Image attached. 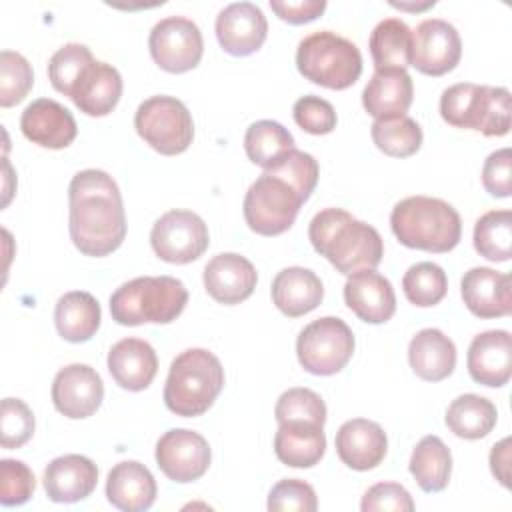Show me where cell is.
Segmentation results:
<instances>
[{
    "mask_svg": "<svg viewBox=\"0 0 512 512\" xmlns=\"http://www.w3.org/2000/svg\"><path fill=\"white\" fill-rule=\"evenodd\" d=\"M318 162L312 154L290 150L276 166L264 170L244 196V220L260 236L286 232L318 184Z\"/></svg>",
    "mask_w": 512,
    "mask_h": 512,
    "instance_id": "6da1fadb",
    "label": "cell"
},
{
    "mask_svg": "<svg viewBox=\"0 0 512 512\" xmlns=\"http://www.w3.org/2000/svg\"><path fill=\"white\" fill-rule=\"evenodd\" d=\"M68 230L74 246L92 258L120 248L126 238V214L118 184L96 168L74 174L68 186Z\"/></svg>",
    "mask_w": 512,
    "mask_h": 512,
    "instance_id": "7a4b0ae2",
    "label": "cell"
},
{
    "mask_svg": "<svg viewBox=\"0 0 512 512\" xmlns=\"http://www.w3.org/2000/svg\"><path fill=\"white\" fill-rule=\"evenodd\" d=\"M308 238L340 274L374 270L384 256L378 230L342 208H324L310 220Z\"/></svg>",
    "mask_w": 512,
    "mask_h": 512,
    "instance_id": "3957f363",
    "label": "cell"
},
{
    "mask_svg": "<svg viewBox=\"0 0 512 512\" xmlns=\"http://www.w3.org/2000/svg\"><path fill=\"white\" fill-rule=\"evenodd\" d=\"M390 228L406 248L426 252H450L462 236V222L456 208L440 198L408 196L390 214Z\"/></svg>",
    "mask_w": 512,
    "mask_h": 512,
    "instance_id": "277c9868",
    "label": "cell"
},
{
    "mask_svg": "<svg viewBox=\"0 0 512 512\" xmlns=\"http://www.w3.org/2000/svg\"><path fill=\"white\" fill-rule=\"evenodd\" d=\"M222 386L224 368L220 360L204 348H188L170 364L164 404L176 416L194 418L214 404Z\"/></svg>",
    "mask_w": 512,
    "mask_h": 512,
    "instance_id": "5b68a950",
    "label": "cell"
},
{
    "mask_svg": "<svg viewBox=\"0 0 512 512\" xmlns=\"http://www.w3.org/2000/svg\"><path fill=\"white\" fill-rule=\"evenodd\" d=\"M186 302L188 290L178 278L140 276L112 292L110 314L122 326L168 324L182 314Z\"/></svg>",
    "mask_w": 512,
    "mask_h": 512,
    "instance_id": "8992f818",
    "label": "cell"
},
{
    "mask_svg": "<svg viewBox=\"0 0 512 512\" xmlns=\"http://www.w3.org/2000/svg\"><path fill=\"white\" fill-rule=\"evenodd\" d=\"M440 116L454 128L504 136L510 130V92L502 86L454 84L440 96Z\"/></svg>",
    "mask_w": 512,
    "mask_h": 512,
    "instance_id": "52a82bcc",
    "label": "cell"
},
{
    "mask_svg": "<svg viewBox=\"0 0 512 512\" xmlns=\"http://www.w3.org/2000/svg\"><path fill=\"white\" fill-rule=\"evenodd\" d=\"M298 72L324 88L346 90L362 74V54L354 42L330 30L312 32L296 50Z\"/></svg>",
    "mask_w": 512,
    "mask_h": 512,
    "instance_id": "ba28073f",
    "label": "cell"
},
{
    "mask_svg": "<svg viewBox=\"0 0 512 512\" xmlns=\"http://www.w3.org/2000/svg\"><path fill=\"white\" fill-rule=\"evenodd\" d=\"M138 136L164 156L188 150L194 138V122L182 100L174 96H150L134 114Z\"/></svg>",
    "mask_w": 512,
    "mask_h": 512,
    "instance_id": "9c48e42d",
    "label": "cell"
},
{
    "mask_svg": "<svg viewBox=\"0 0 512 512\" xmlns=\"http://www.w3.org/2000/svg\"><path fill=\"white\" fill-rule=\"evenodd\" d=\"M354 354V334L350 326L336 318L324 316L302 328L296 340L300 366L316 376L340 372Z\"/></svg>",
    "mask_w": 512,
    "mask_h": 512,
    "instance_id": "30bf717a",
    "label": "cell"
},
{
    "mask_svg": "<svg viewBox=\"0 0 512 512\" xmlns=\"http://www.w3.org/2000/svg\"><path fill=\"white\" fill-rule=\"evenodd\" d=\"M150 244L160 260L188 264L206 252L210 244L208 226L192 210H170L154 222Z\"/></svg>",
    "mask_w": 512,
    "mask_h": 512,
    "instance_id": "8fae6325",
    "label": "cell"
},
{
    "mask_svg": "<svg viewBox=\"0 0 512 512\" xmlns=\"http://www.w3.org/2000/svg\"><path fill=\"white\" fill-rule=\"evenodd\" d=\"M148 48L152 60L162 70L182 74L200 64L204 40L196 22L184 16H168L150 30Z\"/></svg>",
    "mask_w": 512,
    "mask_h": 512,
    "instance_id": "7c38bea8",
    "label": "cell"
},
{
    "mask_svg": "<svg viewBox=\"0 0 512 512\" xmlns=\"http://www.w3.org/2000/svg\"><path fill=\"white\" fill-rule=\"evenodd\" d=\"M206 438L188 428L164 432L156 442V464L166 478L186 484L202 478L210 466Z\"/></svg>",
    "mask_w": 512,
    "mask_h": 512,
    "instance_id": "4fadbf2b",
    "label": "cell"
},
{
    "mask_svg": "<svg viewBox=\"0 0 512 512\" xmlns=\"http://www.w3.org/2000/svg\"><path fill=\"white\" fill-rule=\"evenodd\" d=\"M462 42L456 28L440 18L422 20L412 32V66L428 76H442L456 68Z\"/></svg>",
    "mask_w": 512,
    "mask_h": 512,
    "instance_id": "5bb4252c",
    "label": "cell"
},
{
    "mask_svg": "<svg viewBox=\"0 0 512 512\" xmlns=\"http://www.w3.org/2000/svg\"><path fill=\"white\" fill-rule=\"evenodd\" d=\"M104 398V384L100 374L88 364L64 366L52 382L54 408L72 420L92 416Z\"/></svg>",
    "mask_w": 512,
    "mask_h": 512,
    "instance_id": "9a60e30c",
    "label": "cell"
},
{
    "mask_svg": "<svg viewBox=\"0 0 512 512\" xmlns=\"http://www.w3.org/2000/svg\"><path fill=\"white\" fill-rule=\"evenodd\" d=\"M268 22L264 12L252 2L228 4L216 16V38L224 52L250 56L264 44Z\"/></svg>",
    "mask_w": 512,
    "mask_h": 512,
    "instance_id": "2e32d148",
    "label": "cell"
},
{
    "mask_svg": "<svg viewBox=\"0 0 512 512\" xmlns=\"http://www.w3.org/2000/svg\"><path fill=\"white\" fill-rule=\"evenodd\" d=\"M20 130L32 144L50 150L70 146L78 134L72 112L52 98L30 102L22 112Z\"/></svg>",
    "mask_w": 512,
    "mask_h": 512,
    "instance_id": "e0dca14e",
    "label": "cell"
},
{
    "mask_svg": "<svg viewBox=\"0 0 512 512\" xmlns=\"http://www.w3.org/2000/svg\"><path fill=\"white\" fill-rule=\"evenodd\" d=\"M256 282H258V274L254 264L236 252L216 254L204 266L206 292L216 302L226 306L240 304L242 300L252 296Z\"/></svg>",
    "mask_w": 512,
    "mask_h": 512,
    "instance_id": "ac0fdd59",
    "label": "cell"
},
{
    "mask_svg": "<svg viewBox=\"0 0 512 512\" xmlns=\"http://www.w3.org/2000/svg\"><path fill=\"white\" fill-rule=\"evenodd\" d=\"M466 308L478 318H500L512 312L510 276L494 268H470L460 282Z\"/></svg>",
    "mask_w": 512,
    "mask_h": 512,
    "instance_id": "d6986e66",
    "label": "cell"
},
{
    "mask_svg": "<svg viewBox=\"0 0 512 512\" xmlns=\"http://www.w3.org/2000/svg\"><path fill=\"white\" fill-rule=\"evenodd\" d=\"M346 306L368 324H384L396 312V294L388 278L376 270H360L344 284Z\"/></svg>",
    "mask_w": 512,
    "mask_h": 512,
    "instance_id": "ffe728a7",
    "label": "cell"
},
{
    "mask_svg": "<svg viewBox=\"0 0 512 512\" xmlns=\"http://www.w3.org/2000/svg\"><path fill=\"white\" fill-rule=\"evenodd\" d=\"M474 382L500 388L512 376V338L506 330H486L470 342L466 356Z\"/></svg>",
    "mask_w": 512,
    "mask_h": 512,
    "instance_id": "44dd1931",
    "label": "cell"
},
{
    "mask_svg": "<svg viewBox=\"0 0 512 512\" xmlns=\"http://www.w3.org/2000/svg\"><path fill=\"white\" fill-rule=\"evenodd\" d=\"M338 458L352 470L364 472L376 468L388 450V438L380 424L366 418H352L336 432Z\"/></svg>",
    "mask_w": 512,
    "mask_h": 512,
    "instance_id": "7402d4cb",
    "label": "cell"
},
{
    "mask_svg": "<svg viewBox=\"0 0 512 512\" xmlns=\"http://www.w3.org/2000/svg\"><path fill=\"white\" fill-rule=\"evenodd\" d=\"M98 482L96 464L82 454L54 458L44 470V490L52 502L72 504L88 498Z\"/></svg>",
    "mask_w": 512,
    "mask_h": 512,
    "instance_id": "603a6c76",
    "label": "cell"
},
{
    "mask_svg": "<svg viewBox=\"0 0 512 512\" xmlns=\"http://www.w3.org/2000/svg\"><path fill=\"white\" fill-rule=\"evenodd\" d=\"M122 96V76L106 62L94 60L76 80L68 98L88 116L110 114Z\"/></svg>",
    "mask_w": 512,
    "mask_h": 512,
    "instance_id": "cb8c5ba5",
    "label": "cell"
},
{
    "mask_svg": "<svg viewBox=\"0 0 512 512\" xmlns=\"http://www.w3.org/2000/svg\"><path fill=\"white\" fill-rule=\"evenodd\" d=\"M108 370L120 388L140 392L152 384L158 372V358L146 340L124 338L110 348Z\"/></svg>",
    "mask_w": 512,
    "mask_h": 512,
    "instance_id": "d4e9b609",
    "label": "cell"
},
{
    "mask_svg": "<svg viewBox=\"0 0 512 512\" xmlns=\"http://www.w3.org/2000/svg\"><path fill=\"white\" fill-rule=\"evenodd\" d=\"M156 480L152 472L136 462H118L106 478V498L112 506L126 512H144L156 500Z\"/></svg>",
    "mask_w": 512,
    "mask_h": 512,
    "instance_id": "484cf974",
    "label": "cell"
},
{
    "mask_svg": "<svg viewBox=\"0 0 512 512\" xmlns=\"http://www.w3.org/2000/svg\"><path fill=\"white\" fill-rule=\"evenodd\" d=\"M324 426L306 420L280 422L274 436L278 460L292 468H312L326 452Z\"/></svg>",
    "mask_w": 512,
    "mask_h": 512,
    "instance_id": "4316f807",
    "label": "cell"
},
{
    "mask_svg": "<svg viewBox=\"0 0 512 512\" xmlns=\"http://www.w3.org/2000/svg\"><path fill=\"white\" fill-rule=\"evenodd\" d=\"M412 96L414 86L406 70H376L362 90V106L376 120L406 116Z\"/></svg>",
    "mask_w": 512,
    "mask_h": 512,
    "instance_id": "83f0119b",
    "label": "cell"
},
{
    "mask_svg": "<svg viewBox=\"0 0 512 512\" xmlns=\"http://www.w3.org/2000/svg\"><path fill=\"white\" fill-rule=\"evenodd\" d=\"M324 298L322 280L308 268L290 266L272 280V300L276 308L288 318H298L314 308Z\"/></svg>",
    "mask_w": 512,
    "mask_h": 512,
    "instance_id": "f1b7e54d",
    "label": "cell"
},
{
    "mask_svg": "<svg viewBox=\"0 0 512 512\" xmlns=\"http://www.w3.org/2000/svg\"><path fill=\"white\" fill-rule=\"evenodd\" d=\"M408 362L426 382H440L456 368V346L438 328H424L408 344Z\"/></svg>",
    "mask_w": 512,
    "mask_h": 512,
    "instance_id": "f546056e",
    "label": "cell"
},
{
    "mask_svg": "<svg viewBox=\"0 0 512 512\" xmlns=\"http://www.w3.org/2000/svg\"><path fill=\"white\" fill-rule=\"evenodd\" d=\"M102 312L98 300L84 290H72L58 298L54 324L58 334L74 344L90 340L100 328Z\"/></svg>",
    "mask_w": 512,
    "mask_h": 512,
    "instance_id": "4dcf8cb0",
    "label": "cell"
},
{
    "mask_svg": "<svg viewBox=\"0 0 512 512\" xmlns=\"http://www.w3.org/2000/svg\"><path fill=\"white\" fill-rule=\"evenodd\" d=\"M368 46L376 70H406L412 66V30L400 18L380 20Z\"/></svg>",
    "mask_w": 512,
    "mask_h": 512,
    "instance_id": "1f68e13d",
    "label": "cell"
},
{
    "mask_svg": "<svg viewBox=\"0 0 512 512\" xmlns=\"http://www.w3.org/2000/svg\"><path fill=\"white\" fill-rule=\"evenodd\" d=\"M408 470L424 492H442L452 472L450 448L434 434L424 436L412 450Z\"/></svg>",
    "mask_w": 512,
    "mask_h": 512,
    "instance_id": "d6a6232c",
    "label": "cell"
},
{
    "mask_svg": "<svg viewBox=\"0 0 512 512\" xmlns=\"http://www.w3.org/2000/svg\"><path fill=\"white\" fill-rule=\"evenodd\" d=\"M496 420V406L478 394H462L454 398L446 410V426L464 440H480L488 436L496 426Z\"/></svg>",
    "mask_w": 512,
    "mask_h": 512,
    "instance_id": "836d02e7",
    "label": "cell"
},
{
    "mask_svg": "<svg viewBox=\"0 0 512 512\" xmlns=\"http://www.w3.org/2000/svg\"><path fill=\"white\" fill-rule=\"evenodd\" d=\"M244 150L250 162L268 170L294 150V138L276 120H258L244 134Z\"/></svg>",
    "mask_w": 512,
    "mask_h": 512,
    "instance_id": "e575fe53",
    "label": "cell"
},
{
    "mask_svg": "<svg viewBox=\"0 0 512 512\" xmlns=\"http://www.w3.org/2000/svg\"><path fill=\"white\" fill-rule=\"evenodd\" d=\"M370 134L376 148L392 158H408L422 146V128L410 116L378 118L370 126Z\"/></svg>",
    "mask_w": 512,
    "mask_h": 512,
    "instance_id": "d590c367",
    "label": "cell"
},
{
    "mask_svg": "<svg viewBox=\"0 0 512 512\" xmlns=\"http://www.w3.org/2000/svg\"><path fill=\"white\" fill-rule=\"evenodd\" d=\"M474 248L492 262H506L512 256V212L490 210L474 224Z\"/></svg>",
    "mask_w": 512,
    "mask_h": 512,
    "instance_id": "8d00e7d4",
    "label": "cell"
},
{
    "mask_svg": "<svg viewBox=\"0 0 512 512\" xmlns=\"http://www.w3.org/2000/svg\"><path fill=\"white\" fill-rule=\"evenodd\" d=\"M402 288L410 304L418 308H428L438 304L448 290L446 272L434 262H418L412 264L404 278Z\"/></svg>",
    "mask_w": 512,
    "mask_h": 512,
    "instance_id": "74e56055",
    "label": "cell"
},
{
    "mask_svg": "<svg viewBox=\"0 0 512 512\" xmlns=\"http://www.w3.org/2000/svg\"><path fill=\"white\" fill-rule=\"evenodd\" d=\"M94 62V56L88 46L70 42L58 48L48 62V78L54 90L68 96L80 74Z\"/></svg>",
    "mask_w": 512,
    "mask_h": 512,
    "instance_id": "f35d334b",
    "label": "cell"
},
{
    "mask_svg": "<svg viewBox=\"0 0 512 512\" xmlns=\"http://www.w3.org/2000/svg\"><path fill=\"white\" fill-rule=\"evenodd\" d=\"M34 84V74L30 62L14 52H0V106L10 108L26 98Z\"/></svg>",
    "mask_w": 512,
    "mask_h": 512,
    "instance_id": "ab89813d",
    "label": "cell"
},
{
    "mask_svg": "<svg viewBox=\"0 0 512 512\" xmlns=\"http://www.w3.org/2000/svg\"><path fill=\"white\" fill-rule=\"evenodd\" d=\"M276 422H288V420H306L324 426L326 422V404L310 388H288L280 394L276 408H274Z\"/></svg>",
    "mask_w": 512,
    "mask_h": 512,
    "instance_id": "60d3db41",
    "label": "cell"
},
{
    "mask_svg": "<svg viewBox=\"0 0 512 512\" xmlns=\"http://www.w3.org/2000/svg\"><path fill=\"white\" fill-rule=\"evenodd\" d=\"M34 434V414L20 398L2 400L0 416V444L6 450L24 446Z\"/></svg>",
    "mask_w": 512,
    "mask_h": 512,
    "instance_id": "b9f144b4",
    "label": "cell"
},
{
    "mask_svg": "<svg viewBox=\"0 0 512 512\" xmlns=\"http://www.w3.org/2000/svg\"><path fill=\"white\" fill-rule=\"evenodd\" d=\"M0 502L2 506H18L30 500L36 488V478L32 470L22 460L2 458L0 460Z\"/></svg>",
    "mask_w": 512,
    "mask_h": 512,
    "instance_id": "7bdbcfd3",
    "label": "cell"
},
{
    "mask_svg": "<svg viewBox=\"0 0 512 512\" xmlns=\"http://www.w3.org/2000/svg\"><path fill=\"white\" fill-rule=\"evenodd\" d=\"M292 114H294V122L304 132L316 134V136L330 134L336 128V120H338L334 106L328 100L314 94L298 98L292 108Z\"/></svg>",
    "mask_w": 512,
    "mask_h": 512,
    "instance_id": "ee69618b",
    "label": "cell"
},
{
    "mask_svg": "<svg viewBox=\"0 0 512 512\" xmlns=\"http://www.w3.org/2000/svg\"><path fill=\"white\" fill-rule=\"evenodd\" d=\"M318 508L314 488L298 478H284L276 486H272L268 494V510H298V512H314Z\"/></svg>",
    "mask_w": 512,
    "mask_h": 512,
    "instance_id": "f6af8a7d",
    "label": "cell"
},
{
    "mask_svg": "<svg viewBox=\"0 0 512 512\" xmlns=\"http://www.w3.org/2000/svg\"><path fill=\"white\" fill-rule=\"evenodd\" d=\"M362 512L376 510H394V512H412L414 500L410 492L396 482H378L366 490L360 504Z\"/></svg>",
    "mask_w": 512,
    "mask_h": 512,
    "instance_id": "bcb514c9",
    "label": "cell"
},
{
    "mask_svg": "<svg viewBox=\"0 0 512 512\" xmlns=\"http://www.w3.org/2000/svg\"><path fill=\"white\" fill-rule=\"evenodd\" d=\"M482 184L490 196L508 198L512 194V150L492 152L482 166Z\"/></svg>",
    "mask_w": 512,
    "mask_h": 512,
    "instance_id": "7dc6e473",
    "label": "cell"
},
{
    "mask_svg": "<svg viewBox=\"0 0 512 512\" xmlns=\"http://www.w3.org/2000/svg\"><path fill=\"white\" fill-rule=\"evenodd\" d=\"M270 8L288 24H306L316 20L326 10V0H270Z\"/></svg>",
    "mask_w": 512,
    "mask_h": 512,
    "instance_id": "c3c4849f",
    "label": "cell"
},
{
    "mask_svg": "<svg viewBox=\"0 0 512 512\" xmlns=\"http://www.w3.org/2000/svg\"><path fill=\"white\" fill-rule=\"evenodd\" d=\"M490 468H492V474L496 476V480L504 488H510V438H504L492 446Z\"/></svg>",
    "mask_w": 512,
    "mask_h": 512,
    "instance_id": "681fc988",
    "label": "cell"
},
{
    "mask_svg": "<svg viewBox=\"0 0 512 512\" xmlns=\"http://www.w3.org/2000/svg\"><path fill=\"white\" fill-rule=\"evenodd\" d=\"M392 6H396V8H402V10H424V8H430V6H434V2H426V4H416V6H412V4H398V2H390Z\"/></svg>",
    "mask_w": 512,
    "mask_h": 512,
    "instance_id": "f907efd6",
    "label": "cell"
}]
</instances>
